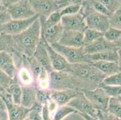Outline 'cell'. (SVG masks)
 <instances>
[{
  "instance_id": "cell-30",
  "label": "cell",
  "mask_w": 121,
  "mask_h": 120,
  "mask_svg": "<svg viewBox=\"0 0 121 120\" xmlns=\"http://www.w3.org/2000/svg\"><path fill=\"white\" fill-rule=\"evenodd\" d=\"M107 111L121 120V103L116 98H110Z\"/></svg>"
},
{
  "instance_id": "cell-46",
  "label": "cell",
  "mask_w": 121,
  "mask_h": 120,
  "mask_svg": "<svg viewBox=\"0 0 121 120\" xmlns=\"http://www.w3.org/2000/svg\"><path fill=\"white\" fill-rule=\"evenodd\" d=\"M20 0H0V3L3 8L7 9L9 7L16 4Z\"/></svg>"
},
{
  "instance_id": "cell-33",
  "label": "cell",
  "mask_w": 121,
  "mask_h": 120,
  "mask_svg": "<svg viewBox=\"0 0 121 120\" xmlns=\"http://www.w3.org/2000/svg\"><path fill=\"white\" fill-rule=\"evenodd\" d=\"M110 26L121 30V4L109 16Z\"/></svg>"
},
{
  "instance_id": "cell-52",
  "label": "cell",
  "mask_w": 121,
  "mask_h": 120,
  "mask_svg": "<svg viewBox=\"0 0 121 120\" xmlns=\"http://www.w3.org/2000/svg\"><path fill=\"white\" fill-rule=\"evenodd\" d=\"M4 89H3V88L1 87H0V91H1V92H2V91H4Z\"/></svg>"
},
{
  "instance_id": "cell-26",
  "label": "cell",
  "mask_w": 121,
  "mask_h": 120,
  "mask_svg": "<svg viewBox=\"0 0 121 120\" xmlns=\"http://www.w3.org/2000/svg\"><path fill=\"white\" fill-rule=\"evenodd\" d=\"M36 85L42 90H49V73L42 67L36 80Z\"/></svg>"
},
{
  "instance_id": "cell-3",
  "label": "cell",
  "mask_w": 121,
  "mask_h": 120,
  "mask_svg": "<svg viewBox=\"0 0 121 120\" xmlns=\"http://www.w3.org/2000/svg\"><path fill=\"white\" fill-rule=\"evenodd\" d=\"M64 71L92 83L97 87L106 77L91 64L87 62L69 64L68 68Z\"/></svg>"
},
{
  "instance_id": "cell-42",
  "label": "cell",
  "mask_w": 121,
  "mask_h": 120,
  "mask_svg": "<svg viewBox=\"0 0 121 120\" xmlns=\"http://www.w3.org/2000/svg\"><path fill=\"white\" fill-rule=\"evenodd\" d=\"M99 120H120L119 118L112 115L107 111L98 110L97 116Z\"/></svg>"
},
{
  "instance_id": "cell-35",
  "label": "cell",
  "mask_w": 121,
  "mask_h": 120,
  "mask_svg": "<svg viewBox=\"0 0 121 120\" xmlns=\"http://www.w3.org/2000/svg\"><path fill=\"white\" fill-rule=\"evenodd\" d=\"M42 106L36 103L30 109L27 117L30 120H43L42 115Z\"/></svg>"
},
{
  "instance_id": "cell-24",
  "label": "cell",
  "mask_w": 121,
  "mask_h": 120,
  "mask_svg": "<svg viewBox=\"0 0 121 120\" xmlns=\"http://www.w3.org/2000/svg\"><path fill=\"white\" fill-rule=\"evenodd\" d=\"M5 90L10 94L13 101L15 104H21L22 96V86L17 81L16 76L13 78V82L9 87Z\"/></svg>"
},
{
  "instance_id": "cell-34",
  "label": "cell",
  "mask_w": 121,
  "mask_h": 120,
  "mask_svg": "<svg viewBox=\"0 0 121 120\" xmlns=\"http://www.w3.org/2000/svg\"><path fill=\"white\" fill-rule=\"evenodd\" d=\"M121 36V30L110 26L104 33L103 37L107 41L114 43Z\"/></svg>"
},
{
  "instance_id": "cell-11",
  "label": "cell",
  "mask_w": 121,
  "mask_h": 120,
  "mask_svg": "<svg viewBox=\"0 0 121 120\" xmlns=\"http://www.w3.org/2000/svg\"><path fill=\"white\" fill-rule=\"evenodd\" d=\"M60 23L64 29L77 31L84 33V31L87 28L84 16L81 10L74 15L62 16Z\"/></svg>"
},
{
  "instance_id": "cell-22",
  "label": "cell",
  "mask_w": 121,
  "mask_h": 120,
  "mask_svg": "<svg viewBox=\"0 0 121 120\" xmlns=\"http://www.w3.org/2000/svg\"><path fill=\"white\" fill-rule=\"evenodd\" d=\"M118 49L107 50L94 54H87L89 63L93 61H104L110 62H118Z\"/></svg>"
},
{
  "instance_id": "cell-45",
  "label": "cell",
  "mask_w": 121,
  "mask_h": 120,
  "mask_svg": "<svg viewBox=\"0 0 121 120\" xmlns=\"http://www.w3.org/2000/svg\"><path fill=\"white\" fill-rule=\"evenodd\" d=\"M0 120H9L6 106L1 97H0Z\"/></svg>"
},
{
  "instance_id": "cell-50",
  "label": "cell",
  "mask_w": 121,
  "mask_h": 120,
  "mask_svg": "<svg viewBox=\"0 0 121 120\" xmlns=\"http://www.w3.org/2000/svg\"><path fill=\"white\" fill-rule=\"evenodd\" d=\"M116 46L117 47V48L118 49H121V36L120 37V38L117 40L116 42L114 43Z\"/></svg>"
},
{
  "instance_id": "cell-2",
  "label": "cell",
  "mask_w": 121,
  "mask_h": 120,
  "mask_svg": "<svg viewBox=\"0 0 121 120\" xmlns=\"http://www.w3.org/2000/svg\"><path fill=\"white\" fill-rule=\"evenodd\" d=\"M94 85L83 81L64 71H54L49 73V90H75L82 91L96 88Z\"/></svg>"
},
{
  "instance_id": "cell-39",
  "label": "cell",
  "mask_w": 121,
  "mask_h": 120,
  "mask_svg": "<svg viewBox=\"0 0 121 120\" xmlns=\"http://www.w3.org/2000/svg\"><path fill=\"white\" fill-rule=\"evenodd\" d=\"M81 5H70L59 10V11L62 17V16H66V15H74V14L78 13L81 10Z\"/></svg>"
},
{
  "instance_id": "cell-12",
  "label": "cell",
  "mask_w": 121,
  "mask_h": 120,
  "mask_svg": "<svg viewBox=\"0 0 121 120\" xmlns=\"http://www.w3.org/2000/svg\"><path fill=\"white\" fill-rule=\"evenodd\" d=\"M34 11L39 16L47 17L56 11L59 10L57 2L54 0H28Z\"/></svg>"
},
{
  "instance_id": "cell-15",
  "label": "cell",
  "mask_w": 121,
  "mask_h": 120,
  "mask_svg": "<svg viewBox=\"0 0 121 120\" xmlns=\"http://www.w3.org/2000/svg\"><path fill=\"white\" fill-rule=\"evenodd\" d=\"M83 49L84 52L86 54L89 55L118 48H117L115 44L107 41L103 36L92 43L86 46H83Z\"/></svg>"
},
{
  "instance_id": "cell-1",
  "label": "cell",
  "mask_w": 121,
  "mask_h": 120,
  "mask_svg": "<svg viewBox=\"0 0 121 120\" xmlns=\"http://www.w3.org/2000/svg\"><path fill=\"white\" fill-rule=\"evenodd\" d=\"M41 31L39 17L26 30L18 34L12 36L13 47L12 54L27 57L33 56L41 38Z\"/></svg>"
},
{
  "instance_id": "cell-54",
  "label": "cell",
  "mask_w": 121,
  "mask_h": 120,
  "mask_svg": "<svg viewBox=\"0 0 121 120\" xmlns=\"http://www.w3.org/2000/svg\"><path fill=\"white\" fill-rule=\"evenodd\" d=\"M24 120H30L29 118H27V117H26L25 119H24Z\"/></svg>"
},
{
  "instance_id": "cell-17",
  "label": "cell",
  "mask_w": 121,
  "mask_h": 120,
  "mask_svg": "<svg viewBox=\"0 0 121 120\" xmlns=\"http://www.w3.org/2000/svg\"><path fill=\"white\" fill-rule=\"evenodd\" d=\"M33 56L37 61H39L42 67L45 69L49 73L53 71L49 55H48V53L45 45L44 38L42 35V33L40 42L34 53Z\"/></svg>"
},
{
  "instance_id": "cell-55",
  "label": "cell",
  "mask_w": 121,
  "mask_h": 120,
  "mask_svg": "<svg viewBox=\"0 0 121 120\" xmlns=\"http://www.w3.org/2000/svg\"><path fill=\"white\" fill-rule=\"evenodd\" d=\"M54 1H58V0H54Z\"/></svg>"
},
{
  "instance_id": "cell-19",
  "label": "cell",
  "mask_w": 121,
  "mask_h": 120,
  "mask_svg": "<svg viewBox=\"0 0 121 120\" xmlns=\"http://www.w3.org/2000/svg\"><path fill=\"white\" fill-rule=\"evenodd\" d=\"M80 91L75 90H51V97L57 102L59 106H61L66 105Z\"/></svg>"
},
{
  "instance_id": "cell-8",
  "label": "cell",
  "mask_w": 121,
  "mask_h": 120,
  "mask_svg": "<svg viewBox=\"0 0 121 120\" xmlns=\"http://www.w3.org/2000/svg\"><path fill=\"white\" fill-rule=\"evenodd\" d=\"M66 105L74 109L78 114H85L95 117L97 116L98 109L86 97L82 91H80V93L72 99Z\"/></svg>"
},
{
  "instance_id": "cell-5",
  "label": "cell",
  "mask_w": 121,
  "mask_h": 120,
  "mask_svg": "<svg viewBox=\"0 0 121 120\" xmlns=\"http://www.w3.org/2000/svg\"><path fill=\"white\" fill-rule=\"evenodd\" d=\"M54 50L59 52L66 59L69 64L89 63L87 54L84 52L83 46L81 48H72L63 46L59 43H54L51 45Z\"/></svg>"
},
{
  "instance_id": "cell-16",
  "label": "cell",
  "mask_w": 121,
  "mask_h": 120,
  "mask_svg": "<svg viewBox=\"0 0 121 120\" xmlns=\"http://www.w3.org/2000/svg\"><path fill=\"white\" fill-rule=\"evenodd\" d=\"M45 45L48 53L50 62L52 69L54 71H64L68 68L69 63L66 60L65 58L57 52L45 40Z\"/></svg>"
},
{
  "instance_id": "cell-18",
  "label": "cell",
  "mask_w": 121,
  "mask_h": 120,
  "mask_svg": "<svg viewBox=\"0 0 121 120\" xmlns=\"http://www.w3.org/2000/svg\"><path fill=\"white\" fill-rule=\"evenodd\" d=\"M41 33L43 37L49 45L59 43L64 28L61 23L48 28H42L41 26Z\"/></svg>"
},
{
  "instance_id": "cell-37",
  "label": "cell",
  "mask_w": 121,
  "mask_h": 120,
  "mask_svg": "<svg viewBox=\"0 0 121 120\" xmlns=\"http://www.w3.org/2000/svg\"><path fill=\"white\" fill-rule=\"evenodd\" d=\"M101 83L109 85L121 86V72L105 77Z\"/></svg>"
},
{
  "instance_id": "cell-57",
  "label": "cell",
  "mask_w": 121,
  "mask_h": 120,
  "mask_svg": "<svg viewBox=\"0 0 121 120\" xmlns=\"http://www.w3.org/2000/svg\"></svg>"
},
{
  "instance_id": "cell-40",
  "label": "cell",
  "mask_w": 121,
  "mask_h": 120,
  "mask_svg": "<svg viewBox=\"0 0 121 120\" xmlns=\"http://www.w3.org/2000/svg\"><path fill=\"white\" fill-rule=\"evenodd\" d=\"M13 79L9 76L6 73L0 69V87L6 90L10 87Z\"/></svg>"
},
{
  "instance_id": "cell-48",
  "label": "cell",
  "mask_w": 121,
  "mask_h": 120,
  "mask_svg": "<svg viewBox=\"0 0 121 120\" xmlns=\"http://www.w3.org/2000/svg\"><path fill=\"white\" fill-rule=\"evenodd\" d=\"M79 115H81L85 120H99L97 116L95 117V116H90V115H85V114H79Z\"/></svg>"
},
{
  "instance_id": "cell-53",
  "label": "cell",
  "mask_w": 121,
  "mask_h": 120,
  "mask_svg": "<svg viewBox=\"0 0 121 120\" xmlns=\"http://www.w3.org/2000/svg\"><path fill=\"white\" fill-rule=\"evenodd\" d=\"M3 8H3V7L1 6V3H0V10L3 9Z\"/></svg>"
},
{
  "instance_id": "cell-44",
  "label": "cell",
  "mask_w": 121,
  "mask_h": 120,
  "mask_svg": "<svg viewBox=\"0 0 121 120\" xmlns=\"http://www.w3.org/2000/svg\"><path fill=\"white\" fill-rule=\"evenodd\" d=\"M47 108H48V111H49V115H50L51 118L52 120V117H53V115H54L55 112H56V111L57 110L58 108L59 107V106L58 105V104L57 103V102L53 100L51 97H50V99L48 100V101L47 103Z\"/></svg>"
},
{
  "instance_id": "cell-49",
  "label": "cell",
  "mask_w": 121,
  "mask_h": 120,
  "mask_svg": "<svg viewBox=\"0 0 121 120\" xmlns=\"http://www.w3.org/2000/svg\"><path fill=\"white\" fill-rule=\"evenodd\" d=\"M117 52H118V62H117V64H118L120 71L121 72V49H118Z\"/></svg>"
},
{
  "instance_id": "cell-36",
  "label": "cell",
  "mask_w": 121,
  "mask_h": 120,
  "mask_svg": "<svg viewBox=\"0 0 121 120\" xmlns=\"http://www.w3.org/2000/svg\"><path fill=\"white\" fill-rule=\"evenodd\" d=\"M85 1L89 3V5H91L95 10L98 13L106 15L107 16H110L112 14L103 4H101L100 2L96 0H85Z\"/></svg>"
},
{
  "instance_id": "cell-31",
  "label": "cell",
  "mask_w": 121,
  "mask_h": 120,
  "mask_svg": "<svg viewBox=\"0 0 121 120\" xmlns=\"http://www.w3.org/2000/svg\"><path fill=\"white\" fill-rule=\"evenodd\" d=\"M100 87L110 98H117L121 95V86L109 85L101 83Z\"/></svg>"
},
{
  "instance_id": "cell-13",
  "label": "cell",
  "mask_w": 121,
  "mask_h": 120,
  "mask_svg": "<svg viewBox=\"0 0 121 120\" xmlns=\"http://www.w3.org/2000/svg\"><path fill=\"white\" fill-rule=\"evenodd\" d=\"M63 46L81 48L83 46V33L77 31L64 29L59 43Z\"/></svg>"
},
{
  "instance_id": "cell-29",
  "label": "cell",
  "mask_w": 121,
  "mask_h": 120,
  "mask_svg": "<svg viewBox=\"0 0 121 120\" xmlns=\"http://www.w3.org/2000/svg\"><path fill=\"white\" fill-rule=\"evenodd\" d=\"M2 51L13 52L12 36L0 33V52Z\"/></svg>"
},
{
  "instance_id": "cell-27",
  "label": "cell",
  "mask_w": 121,
  "mask_h": 120,
  "mask_svg": "<svg viewBox=\"0 0 121 120\" xmlns=\"http://www.w3.org/2000/svg\"><path fill=\"white\" fill-rule=\"evenodd\" d=\"M103 36V33L87 28L83 33V46L92 43Z\"/></svg>"
},
{
  "instance_id": "cell-32",
  "label": "cell",
  "mask_w": 121,
  "mask_h": 120,
  "mask_svg": "<svg viewBox=\"0 0 121 120\" xmlns=\"http://www.w3.org/2000/svg\"><path fill=\"white\" fill-rule=\"evenodd\" d=\"M51 97V90H42L36 85V102L43 106L46 104Z\"/></svg>"
},
{
  "instance_id": "cell-56",
  "label": "cell",
  "mask_w": 121,
  "mask_h": 120,
  "mask_svg": "<svg viewBox=\"0 0 121 120\" xmlns=\"http://www.w3.org/2000/svg\"><path fill=\"white\" fill-rule=\"evenodd\" d=\"M2 92H3V91H2ZM0 92H1V91H0Z\"/></svg>"
},
{
  "instance_id": "cell-38",
  "label": "cell",
  "mask_w": 121,
  "mask_h": 120,
  "mask_svg": "<svg viewBox=\"0 0 121 120\" xmlns=\"http://www.w3.org/2000/svg\"><path fill=\"white\" fill-rule=\"evenodd\" d=\"M103 4L111 13L119 8L121 4V0H96Z\"/></svg>"
},
{
  "instance_id": "cell-21",
  "label": "cell",
  "mask_w": 121,
  "mask_h": 120,
  "mask_svg": "<svg viewBox=\"0 0 121 120\" xmlns=\"http://www.w3.org/2000/svg\"><path fill=\"white\" fill-rule=\"evenodd\" d=\"M90 64L96 68L106 77L121 72L119 68L118 64L117 62L98 61H93V62H90Z\"/></svg>"
},
{
  "instance_id": "cell-10",
  "label": "cell",
  "mask_w": 121,
  "mask_h": 120,
  "mask_svg": "<svg viewBox=\"0 0 121 120\" xmlns=\"http://www.w3.org/2000/svg\"><path fill=\"white\" fill-rule=\"evenodd\" d=\"M7 10L12 19H25L37 15L28 0H20L16 4L9 7Z\"/></svg>"
},
{
  "instance_id": "cell-25",
  "label": "cell",
  "mask_w": 121,
  "mask_h": 120,
  "mask_svg": "<svg viewBox=\"0 0 121 120\" xmlns=\"http://www.w3.org/2000/svg\"><path fill=\"white\" fill-rule=\"evenodd\" d=\"M40 24L42 28H48L59 24L61 21V16L59 10L52 13L47 17L39 16Z\"/></svg>"
},
{
  "instance_id": "cell-20",
  "label": "cell",
  "mask_w": 121,
  "mask_h": 120,
  "mask_svg": "<svg viewBox=\"0 0 121 120\" xmlns=\"http://www.w3.org/2000/svg\"><path fill=\"white\" fill-rule=\"evenodd\" d=\"M36 102V83L28 86H22V96L21 105L31 109Z\"/></svg>"
},
{
  "instance_id": "cell-23",
  "label": "cell",
  "mask_w": 121,
  "mask_h": 120,
  "mask_svg": "<svg viewBox=\"0 0 121 120\" xmlns=\"http://www.w3.org/2000/svg\"><path fill=\"white\" fill-rule=\"evenodd\" d=\"M16 76L21 86L31 85L35 83L32 73L25 66H21L18 68Z\"/></svg>"
},
{
  "instance_id": "cell-7",
  "label": "cell",
  "mask_w": 121,
  "mask_h": 120,
  "mask_svg": "<svg viewBox=\"0 0 121 120\" xmlns=\"http://www.w3.org/2000/svg\"><path fill=\"white\" fill-rule=\"evenodd\" d=\"M39 17V15H36L28 19L11 20L7 24L0 27V33L9 36L18 34L29 28Z\"/></svg>"
},
{
  "instance_id": "cell-51",
  "label": "cell",
  "mask_w": 121,
  "mask_h": 120,
  "mask_svg": "<svg viewBox=\"0 0 121 120\" xmlns=\"http://www.w3.org/2000/svg\"><path fill=\"white\" fill-rule=\"evenodd\" d=\"M116 99H117V100L119 101V102H120V103H121V95H119V96L118 97H117V98H116Z\"/></svg>"
},
{
  "instance_id": "cell-6",
  "label": "cell",
  "mask_w": 121,
  "mask_h": 120,
  "mask_svg": "<svg viewBox=\"0 0 121 120\" xmlns=\"http://www.w3.org/2000/svg\"><path fill=\"white\" fill-rule=\"evenodd\" d=\"M0 97L5 103L9 120H24L27 117L30 109L15 104L10 94L6 90L0 92Z\"/></svg>"
},
{
  "instance_id": "cell-4",
  "label": "cell",
  "mask_w": 121,
  "mask_h": 120,
  "mask_svg": "<svg viewBox=\"0 0 121 120\" xmlns=\"http://www.w3.org/2000/svg\"><path fill=\"white\" fill-rule=\"evenodd\" d=\"M80 10L84 15L87 28L104 33L110 27L109 16L95 10L85 0L81 5Z\"/></svg>"
},
{
  "instance_id": "cell-47",
  "label": "cell",
  "mask_w": 121,
  "mask_h": 120,
  "mask_svg": "<svg viewBox=\"0 0 121 120\" xmlns=\"http://www.w3.org/2000/svg\"><path fill=\"white\" fill-rule=\"evenodd\" d=\"M42 115L43 120H52L51 118L50 115H49V111H48V108H47V103L42 106Z\"/></svg>"
},
{
  "instance_id": "cell-28",
  "label": "cell",
  "mask_w": 121,
  "mask_h": 120,
  "mask_svg": "<svg viewBox=\"0 0 121 120\" xmlns=\"http://www.w3.org/2000/svg\"><path fill=\"white\" fill-rule=\"evenodd\" d=\"M77 113V111L68 105L59 106L55 112L52 117V120H63L67 116L71 114Z\"/></svg>"
},
{
  "instance_id": "cell-41",
  "label": "cell",
  "mask_w": 121,
  "mask_h": 120,
  "mask_svg": "<svg viewBox=\"0 0 121 120\" xmlns=\"http://www.w3.org/2000/svg\"><path fill=\"white\" fill-rule=\"evenodd\" d=\"M84 0H58L57 5L59 9L64 8L65 7L70 5H82Z\"/></svg>"
},
{
  "instance_id": "cell-14",
  "label": "cell",
  "mask_w": 121,
  "mask_h": 120,
  "mask_svg": "<svg viewBox=\"0 0 121 120\" xmlns=\"http://www.w3.org/2000/svg\"><path fill=\"white\" fill-rule=\"evenodd\" d=\"M0 69L13 79L16 76L18 67L12 52L8 51L0 52Z\"/></svg>"
},
{
  "instance_id": "cell-43",
  "label": "cell",
  "mask_w": 121,
  "mask_h": 120,
  "mask_svg": "<svg viewBox=\"0 0 121 120\" xmlns=\"http://www.w3.org/2000/svg\"><path fill=\"white\" fill-rule=\"evenodd\" d=\"M12 20L9 12L6 8L0 10V27Z\"/></svg>"
},
{
  "instance_id": "cell-9",
  "label": "cell",
  "mask_w": 121,
  "mask_h": 120,
  "mask_svg": "<svg viewBox=\"0 0 121 120\" xmlns=\"http://www.w3.org/2000/svg\"><path fill=\"white\" fill-rule=\"evenodd\" d=\"M82 92L96 109L107 110L110 97L99 86L93 90H84Z\"/></svg>"
}]
</instances>
